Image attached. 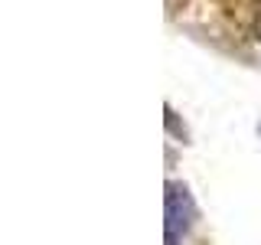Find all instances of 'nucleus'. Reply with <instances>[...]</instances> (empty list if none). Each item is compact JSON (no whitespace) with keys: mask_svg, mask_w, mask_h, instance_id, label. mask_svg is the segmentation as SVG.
Wrapping results in <instances>:
<instances>
[{"mask_svg":"<svg viewBox=\"0 0 261 245\" xmlns=\"http://www.w3.org/2000/svg\"><path fill=\"white\" fill-rule=\"evenodd\" d=\"M193 216H196V209H193L186 186L170 183L167 186V245H179V235L190 229Z\"/></svg>","mask_w":261,"mask_h":245,"instance_id":"nucleus-1","label":"nucleus"}]
</instances>
